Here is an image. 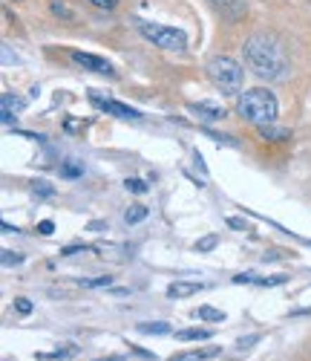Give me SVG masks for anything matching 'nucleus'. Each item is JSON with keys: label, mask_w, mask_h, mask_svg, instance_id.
Listing matches in <instances>:
<instances>
[{"label": "nucleus", "mask_w": 311, "mask_h": 361, "mask_svg": "<svg viewBox=\"0 0 311 361\" xmlns=\"http://www.w3.org/2000/svg\"><path fill=\"white\" fill-rule=\"evenodd\" d=\"M242 55H245V64L251 67L260 78H283L286 70H288V58H286V49L277 38L271 35H254L248 38L245 47H242Z\"/></svg>", "instance_id": "1"}, {"label": "nucleus", "mask_w": 311, "mask_h": 361, "mask_svg": "<svg viewBox=\"0 0 311 361\" xmlns=\"http://www.w3.org/2000/svg\"><path fill=\"white\" fill-rule=\"evenodd\" d=\"M239 116L245 118V122H251V125H271L274 118H277V99L274 93H268L265 87H254V90H248V93L239 96V104H236Z\"/></svg>", "instance_id": "2"}, {"label": "nucleus", "mask_w": 311, "mask_h": 361, "mask_svg": "<svg viewBox=\"0 0 311 361\" xmlns=\"http://www.w3.org/2000/svg\"><path fill=\"white\" fill-rule=\"evenodd\" d=\"M208 78L216 84V90H222L225 96H236L242 90V81H245V73L242 67L228 55H216L208 61Z\"/></svg>", "instance_id": "3"}, {"label": "nucleus", "mask_w": 311, "mask_h": 361, "mask_svg": "<svg viewBox=\"0 0 311 361\" xmlns=\"http://www.w3.org/2000/svg\"><path fill=\"white\" fill-rule=\"evenodd\" d=\"M136 29L159 49L179 52V49L188 47V35H184L182 29H173V26H165V23H150V20H136Z\"/></svg>", "instance_id": "4"}, {"label": "nucleus", "mask_w": 311, "mask_h": 361, "mask_svg": "<svg viewBox=\"0 0 311 361\" xmlns=\"http://www.w3.org/2000/svg\"><path fill=\"white\" fill-rule=\"evenodd\" d=\"M89 102L96 104L99 110L110 113V116H118V118H139V110L127 107V104H121V102H113V99H101L99 93H89Z\"/></svg>", "instance_id": "5"}, {"label": "nucleus", "mask_w": 311, "mask_h": 361, "mask_svg": "<svg viewBox=\"0 0 311 361\" xmlns=\"http://www.w3.org/2000/svg\"><path fill=\"white\" fill-rule=\"evenodd\" d=\"M72 61L84 70H92V73H101V75H113V67L99 55H89V52H72Z\"/></svg>", "instance_id": "6"}, {"label": "nucleus", "mask_w": 311, "mask_h": 361, "mask_svg": "<svg viewBox=\"0 0 311 361\" xmlns=\"http://www.w3.org/2000/svg\"><path fill=\"white\" fill-rule=\"evenodd\" d=\"M188 110L196 113L202 122H216V118H225V110H222L220 104H208V102H202V104H188Z\"/></svg>", "instance_id": "7"}, {"label": "nucleus", "mask_w": 311, "mask_h": 361, "mask_svg": "<svg viewBox=\"0 0 311 361\" xmlns=\"http://www.w3.org/2000/svg\"><path fill=\"white\" fill-rule=\"evenodd\" d=\"M196 292H202V283L176 281V283L167 286V298H191V295H196Z\"/></svg>", "instance_id": "8"}, {"label": "nucleus", "mask_w": 311, "mask_h": 361, "mask_svg": "<svg viewBox=\"0 0 311 361\" xmlns=\"http://www.w3.org/2000/svg\"><path fill=\"white\" fill-rule=\"evenodd\" d=\"M220 355V347H208V350H191V353H179L173 355L170 361H205V358H213Z\"/></svg>", "instance_id": "9"}, {"label": "nucleus", "mask_w": 311, "mask_h": 361, "mask_svg": "<svg viewBox=\"0 0 311 361\" xmlns=\"http://www.w3.org/2000/svg\"><path fill=\"white\" fill-rule=\"evenodd\" d=\"M0 104H4V122H12V116L23 110V99H18V96H12V93H4Z\"/></svg>", "instance_id": "10"}, {"label": "nucleus", "mask_w": 311, "mask_h": 361, "mask_svg": "<svg viewBox=\"0 0 311 361\" xmlns=\"http://www.w3.org/2000/svg\"><path fill=\"white\" fill-rule=\"evenodd\" d=\"M260 136H262L265 142H286L291 133H288L286 128H277V125L271 122V125H260Z\"/></svg>", "instance_id": "11"}, {"label": "nucleus", "mask_w": 311, "mask_h": 361, "mask_svg": "<svg viewBox=\"0 0 311 361\" xmlns=\"http://www.w3.org/2000/svg\"><path fill=\"white\" fill-rule=\"evenodd\" d=\"M176 338L179 341H208L210 338V329H179Z\"/></svg>", "instance_id": "12"}, {"label": "nucleus", "mask_w": 311, "mask_h": 361, "mask_svg": "<svg viewBox=\"0 0 311 361\" xmlns=\"http://www.w3.org/2000/svg\"><path fill=\"white\" fill-rule=\"evenodd\" d=\"M139 333H144V336H167V333H170V324H165V321L139 324Z\"/></svg>", "instance_id": "13"}, {"label": "nucleus", "mask_w": 311, "mask_h": 361, "mask_svg": "<svg viewBox=\"0 0 311 361\" xmlns=\"http://www.w3.org/2000/svg\"><path fill=\"white\" fill-rule=\"evenodd\" d=\"M147 217V208L144 205H130L127 212H124V223L127 226H133V223H141Z\"/></svg>", "instance_id": "14"}, {"label": "nucleus", "mask_w": 311, "mask_h": 361, "mask_svg": "<svg viewBox=\"0 0 311 361\" xmlns=\"http://www.w3.org/2000/svg\"><path fill=\"white\" fill-rule=\"evenodd\" d=\"M193 318H202V321H225V312L210 310V307H199V310H193Z\"/></svg>", "instance_id": "15"}, {"label": "nucleus", "mask_w": 311, "mask_h": 361, "mask_svg": "<svg viewBox=\"0 0 311 361\" xmlns=\"http://www.w3.org/2000/svg\"><path fill=\"white\" fill-rule=\"evenodd\" d=\"M84 173V165L81 162H64L61 165V176H67V179H75Z\"/></svg>", "instance_id": "16"}, {"label": "nucleus", "mask_w": 311, "mask_h": 361, "mask_svg": "<svg viewBox=\"0 0 311 361\" xmlns=\"http://www.w3.org/2000/svg\"><path fill=\"white\" fill-rule=\"evenodd\" d=\"M216 243H220V237H216V234H210V237H202V240H196V252H210Z\"/></svg>", "instance_id": "17"}, {"label": "nucleus", "mask_w": 311, "mask_h": 361, "mask_svg": "<svg viewBox=\"0 0 311 361\" xmlns=\"http://www.w3.org/2000/svg\"><path fill=\"white\" fill-rule=\"evenodd\" d=\"M72 353H75V347L67 344V347H61V350H55V353H44L41 358H44V361H49V358H67V355H72Z\"/></svg>", "instance_id": "18"}, {"label": "nucleus", "mask_w": 311, "mask_h": 361, "mask_svg": "<svg viewBox=\"0 0 311 361\" xmlns=\"http://www.w3.org/2000/svg\"><path fill=\"white\" fill-rule=\"evenodd\" d=\"M87 289H99V286H110L113 283V278L110 275H101V278H92V281H81Z\"/></svg>", "instance_id": "19"}, {"label": "nucleus", "mask_w": 311, "mask_h": 361, "mask_svg": "<svg viewBox=\"0 0 311 361\" xmlns=\"http://www.w3.org/2000/svg\"><path fill=\"white\" fill-rule=\"evenodd\" d=\"M52 12H55L58 18H67V20H72V12H70L64 4H61V0H52Z\"/></svg>", "instance_id": "20"}, {"label": "nucleus", "mask_w": 311, "mask_h": 361, "mask_svg": "<svg viewBox=\"0 0 311 361\" xmlns=\"http://www.w3.org/2000/svg\"><path fill=\"white\" fill-rule=\"evenodd\" d=\"M127 191H133V194H144L147 191V185H144V179H127Z\"/></svg>", "instance_id": "21"}, {"label": "nucleus", "mask_w": 311, "mask_h": 361, "mask_svg": "<svg viewBox=\"0 0 311 361\" xmlns=\"http://www.w3.org/2000/svg\"><path fill=\"white\" fill-rule=\"evenodd\" d=\"M15 310H18L20 315H29V312H32V304H29L26 298H18V300H15Z\"/></svg>", "instance_id": "22"}, {"label": "nucleus", "mask_w": 311, "mask_h": 361, "mask_svg": "<svg viewBox=\"0 0 311 361\" xmlns=\"http://www.w3.org/2000/svg\"><path fill=\"white\" fill-rule=\"evenodd\" d=\"M257 281H260V278H257L254 272H245V275H236V278H234V283H257Z\"/></svg>", "instance_id": "23"}, {"label": "nucleus", "mask_w": 311, "mask_h": 361, "mask_svg": "<svg viewBox=\"0 0 311 361\" xmlns=\"http://www.w3.org/2000/svg\"><path fill=\"white\" fill-rule=\"evenodd\" d=\"M260 341V336H248V338H239L236 341V350H248V347H251V344H257Z\"/></svg>", "instance_id": "24"}, {"label": "nucleus", "mask_w": 311, "mask_h": 361, "mask_svg": "<svg viewBox=\"0 0 311 361\" xmlns=\"http://www.w3.org/2000/svg\"><path fill=\"white\" fill-rule=\"evenodd\" d=\"M260 286H279V283H286L283 275H274V278H265V281H257Z\"/></svg>", "instance_id": "25"}, {"label": "nucleus", "mask_w": 311, "mask_h": 361, "mask_svg": "<svg viewBox=\"0 0 311 361\" xmlns=\"http://www.w3.org/2000/svg\"><path fill=\"white\" fill-rule=\"evenodd\" d=\"M4 263L12 266V263H23V255H15V252H4Z\"/></svg>", "instance_id": "26"}, {"label": "nucleus", "mask_w": 311, "mask_h": 361, "mask_svg": "<svg viewBox=\"0 0 311 361\" xmlns=\"http://www.w3.org/2000/svg\"><path fill=\"white\" fill-rule=\"evenodd\" d=\"M89 4L99 9H115V0H89Z\"/></svg>", "instance_id": "27"}, {"label": "nucleus", "mask_w": 311, "mask_h": 361, "mask_svg": "<svg viewBox=\"0 0 311 361\" xmlns=\"http://www.w3.org/2000/svg\"><path fill=\"white\" fill-rule=\"evenodd\" d=\"M35 194H44V197H52V188L46 183H35Z\"/></svg>", "instance_id": "28"}, {"label": "nucleus", "mask_w": 311, "mask_h": 361, "mask_svg": "<svg viewBox=\"0 0 311 361\" xmlns=\"http://www.w3.org/2000/svg\"><path fill=\"white\" fill-rule=\"evenodd\" d=\"M38 231H41V234H52V231H55L52 220H44V223H38Z\"/></svg>", "instance_id": "29"}, {"label": "nucleus", "mask_w": 311, "mask_h": 361, "mask_svg": "<svg viewBox=\"0 0 311 361\" xmlns=\"http://www.w3.org/2000/svg\"><path fill=\"white\" fill-rule=\"evenodd\" d=\"M78 252H84V249H81V246H70V249H64L61 255H64V257H70V255H78Z\"/></svg>", "instance_id": "30"}, {"label": "nucleus", "mask_w": 311, "mask_h": 361, "mask_svg": "<svg viewBox=\"0 0 311 361\" xmlns=\"http://www.w3.org/2000/svg\"><path fill=\"white\" fill-rule=\"evenodd\" d=\"M228 226H231V228H239V231L245 228V223H242V220H236V217H231V220H228Z\"/></svg>", "instance_id": "31"}, {"label": "nucleus", "mask_w": 311, "mask_h": 361, "mask_svg": "<svg viewBox=\"0 0 311 361\" xmlns=\"http://www.w3.org/2000/svg\"><path fill=\"white\" fill-rule=\"evenodd\" d=\"M64 128H67V130H84V128H87V125H78V122H67V125H64Z\"/></svg>", "instance_id": "32"}, {"label": "nucleus", "mask_w": 311, "mask_h": 361, "mask_svg": "<svg viewBox=\"0 0 311 361\" xmlns=\"http://www.w3.org/2000/svg\"><path fill=\"white\" fill-rule=\"evenodd\" d=\"M96 361H124V358H118V355H110V358H96Z\"/></svg>", "instance_id": "33"}]
</instances>
